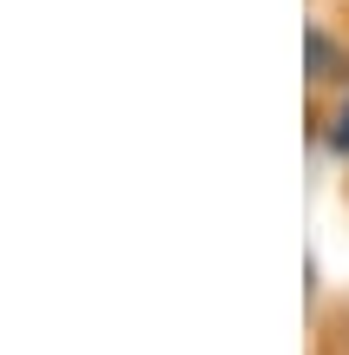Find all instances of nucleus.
Returning <instances> with one entry per match:
<instances>
[{"instance_id":"nucleus-1","label":"nucleus","mask_w":349,"mask_h":355,"mask_svg":"<svg viewBox=\"0 0 349 355\" xmlns=\"http://www.w3.org/2000/svg\"><path fill=\"white\" fill-rule=\"evenodd\" d=\"M330 145H337V152L349 158V99L337 105V125H330Z\"/></svg>"}]
</instances>
